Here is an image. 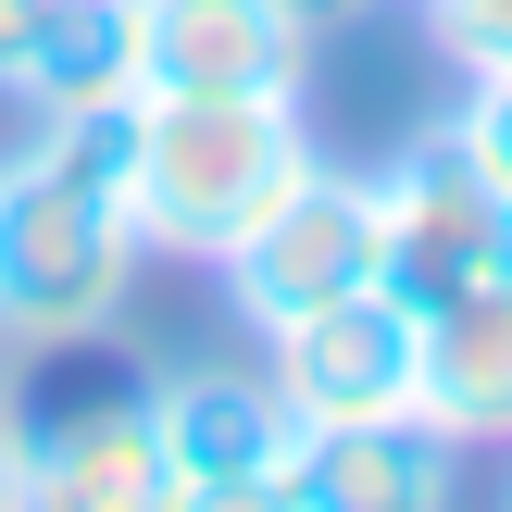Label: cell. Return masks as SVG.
I'll use <instances>...</instances> for the list:
<instances>
[{
	"label": "cell",
	"mask_w": 512,
	"mask_h": 512,
	"mask_svg": "<svg viewBox=\"0 0 512 512\" xmlns=\"http://www.w3.org/2000/svg\"><path fill=\"white\" fill-rule=\"evenodd\" d=\"M138 288V100L25 113L0 150V338H113Z\"/></svg>",
	"instance_id": "1"
},
{
	"label": "cell",
	"mask_w": 512,
	"mask_h": 512,
	"mask_svg": "<svg viewBox=\"0 0 512 512\" xmlns=\"http://www.w3.org/2000/svg\"><path fill=\"white\" fill-rule=\"evenodd\" d=\"M313 163L300 100H138V250L225 263Z\"/></svg>",
	"instance_id": "2"
},
{
	"label": "cell",
	"mask_w": 512,
	"mask_h": 512,
	"mask_svg": "<svg viewBox=\"0 0 512 512\" xmlns=\"http://www.w3.org/2000/svg\"><path fill=\"white\" fill-rule=\"evenodd\" d=\"M13 425H25V488H38V512H150L163 500L150 375H125L100 338L38 350V400Z\"/></svg>",
	"instance_id": "3"
},
{
	"label": "cell",
	"mask_w": 512,
	"mask_h": 512,
	"mask_svg": "<svg viewBox=\"0 0 512 512\" xmlns=\"http://www.w3.org/2000/svg\"><path fill=\"white\" fill-rule=\"evenodd\" d=\"M375 275H388L375 175L325 163V150L275 188V213L225 250V300H238V325H263V338H275V325H300V313H325V300H350V288H375Z\"/></svg>",
	"instance_id": "4"
},
{
	"label": "cell",
	"mask_w": 512,
	"mask_h": 512,
	"mask_svg": "<svg viewBox=\"0 0 512 512\" xmlns=\"http://www.w3.org/2000/svg\"><path fill=\"white\" fill-rule=\"evenodd\" d=\"M375 225H388V288L413 300V313L512 275V200L463 163L450 125H425L400 163H375Z\"/></svg>",
	"instance_id": "5"
},
{
	"label": "cell",
	"mask_w": 512,
	"mask_h": 512,
	"mask_svg": "<svg viewBox=\"0 0 512 512\" xmlns=\"http://www.w3.org/2000/svg\"><path fill=\"white\" fill-rule=\"evenodd\" d=\"M150 438H163V500L250 512V500H275L300 413L275 400L263 363H188V375H150Z\"/></svg>",
	"instance_id": "6"
},
{
	"label": "cell",
	"mask_w": 512,
	"mask_h": 512,
	"mask_svg": "<svg viewBox=\"0 0 512 512\" xmlns=\"http://www.w3.org/2000/svg\"><path fill=\"white\" fill-rule=\"evenodd\" d=\"M313 0H138L150 100H300L313 88Z\"/></svg>",
	"instance_id": "7"
},
{
	"label": "cell",
	"mask_w": 512,
	"mask_h": 512,
	"mask_svg": "<svg viewBox=\"0 0 512 512\" xmlns=\"http://www.w3.org/2000/svg\"><path fill=\"white\" fill-rule=\"evenodd\" d=\"M413 350H425V313L375 275V288L275 325L263 375H275V400H288L300 425H375V413H413Z\"/></svg>",
	"instance_id": "8"
},
{
	"label": "cell",
	"mask_w": 512,
	"mask_h": 512,
	"mask_svg": "<svg viewBox=\"0 0 512 512\" xmlns=\"http://www.w3.org/2000/svg\"><path fill=\"white\" fill-rule=\"evenodd\" d=\"M275 500H300V512H438V500H463V450L425 413L300 425L288 463H275Z\"/></svg>",
	"instance_id": "9"
},
{
	"label": "cell",
	"mask_w": 512,
	"mask_h": 512,
	"mask_svg": "<svg viewBox=\"0 0 512 512\" xmlns=\"http://www.w3.org/2000/svg\"><path fill=\"white\" fill-rule=\"evenodd\" d=\"M413 413L438 425L450 450H512V275H500V288H463V300H438V313H425Z\"/></svg>",
	"instance_id": "10"
},
{
	"label": "cell",
	"mask_w": 512,
	"mask_h": 512,
	"mask_svg": "<svg viewBox=\"0 0 512 512\" xmlns=\"http://www.w3.org/2000/svg\"><path fill=\"white\" fill-rule=\"evenodd\" d=\"M25 113H75V100H150L138 88V0H50L38 63H25Z\"/></svg>",
	"instance_id": "11"
},
{
	"label": "cell",
	"mask_w": 512,
	"mask_h": 512,
	"mask_svg": "<svg viewBox=\"0 0 512 512\" xmlns=\"http://www.w3.org/2000/svg\"><path fill=\"white\" fill-rule=\"evenodd\" d=\"M450 138H463V163L512 200V63H500V75H463V100H450Z\"/></svg>",
	"instance_id": "12"
},
{
	"label": "cell",
	"mask_w": 512,
	"mask_h": 512,
	"mask_svg": "<svg viewBox=\"0 0 512 512\" xmlns=\"http://www.w3.org/2000/svg\"><path fill=\"white\" fill-rule=\"evenodd\" d=\"M413 13H425V38H438L463 75H500L512 63V0H413Z\"/></svg>",
	"instance_id": "13"
},
{
	"label": "cell",
	"mask_w": 512,
	"mask_h": 512,
	"mask_svg": "<svg viewBox=\"0 0 512 512\" xmlns=\"http://www.w3.org/2000/svg\"><path fill=\"white\" fill-rule=\"evenodd\" d=\"M38 25H50V0H0V100H13L25 63H38Z\"/></svg>",
	"instance_id": "14"
},
{
	"label": "cell",
	"mask_w": 512,
	"mask_h": 512,
	"mask_svg": "<svg viewBox=\"0 0 512 512\" xmlns=\"http://www.w3.org/2000/svg\"><path fill=\"white\" fill-rule=\"evenodd\" d=\"M0 512H38V488H25V425H13V400H0Z\"/></svg>",
	"instance_id": "15"
},
{
	"label": "cell",
	"mask_w": 512,
	"mask_h": 512,
	"mask_svg": "<svg viewBox=\"0 0 512 512\" xmlns=\"http://www.w3.org/2000/svg\"><path fill=\"white\" fill-rule=\"evenodd\" d=\"M313 13H350V0H313Z\"/></svg>",
	"instance_id": "16"
}]
</instances>
